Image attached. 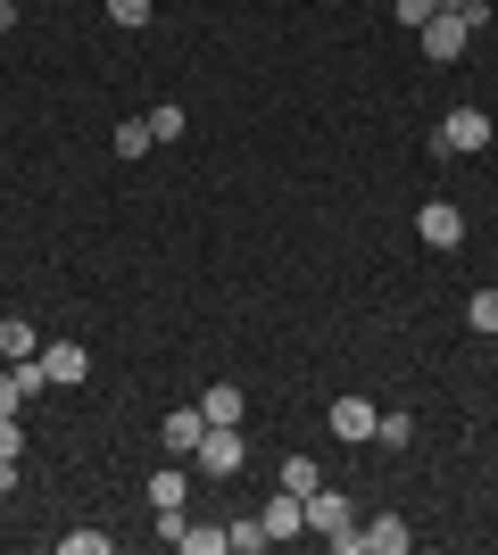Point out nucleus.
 Listing matches in <instances>:
<instances>
[{"label": "nucleus", "instance_id": "a878e982", "mask_svg": "<svg viewBox=\"0 0 498 555\" xmlns=\"http://www.w3.org/2000/svg\"><path fill=\"white\" fill-rule=\"evenodd\" d=\"M0 506H9V489H0Z\"/></svg>", "mask_w": 498, "mask_h": 555}, {"label": "nucleus", "instance_id": "6e6552de", "mask_svg": "<svg viewBox=\"0 0 498 555\" xmlns=\"http://www.w3.org/2000/svg\"><path fill=\"white\" fill-rule=\"evenodd\" d=\"M382 406L374 398H332V440H374Z\"/></svg>", "mask_w": 498, "mask_h": 555}, {"label": "nucleus", "instance_id": "6ab92c4d", "mask_svg": "<svg viewBox=\"0 0 498 555\" xmlns=\"http://www.w3.org/2000/svg\"><path fill=\"white\" fill-rule=\"evenodd\" d=\"M391 9H399V25H416V34H424V25L440 17V0H391Z\"/></svg>", "mask_w": 498, "mask_h": 555}, {"label": "nucleus", "instance_id": "9d476101", "mask_svg": "<svg viewBox=\"0 0 498 555\" xmlns=\"http://www.w3.org/2000/svg\"><path fill=\"white\" fill-rule=\"evenodd\" d=\"M42 365H50V382H59V390H75V382L92 373V348H84V340H50Z\"/></svg>", "mask_w": 498, "mask_h": 555}, {"label": "nucleus", "instance_id": "393cba45", "mask_svg": "<svg viewBox=\"0 0 498 555\" xmlns=\"http://www.w3.org/2000/svg\"><path fill=\"white\" fill-rule=\"evenodd\" d=\"M9 25H17V0H0V34H9Z\"/></svg>", "mask_w": 498, "mask_h": 555}, {"label": "nucleus", "instance_id": "423d86ee", "mask_svg": "<svg viewBox=\"0 0 498 555\" xmlns=\"http://www.w3.org/2000/svg\"><path fill=\"white\" fill-rule=\"evenodd\" d=\"M258 522H266V539H299L308 531V498H291V489H274L258 506Z\"/></svg>", "mask_w": 498, "mask_h": 555}, {"label": "nucleus", "instance_id": "1a4fd4ad", "mask_svg": "<svg viewBox=\"0 0 498 555\" xmlns=\"http://www.w3.org/2000/svg\"><path fill=\"white\" fill-rule=\"evenodd\" d=\"M158 440H166V456H200V440H208V415H200V406H175Z\"/></svg>", "mask_w": 498, "mask_h": 555}, {"label": "nucleus", "instance_id": "f8f14e48", "mask_svg": "<svg viewBox=\"0 0 498 555\" xmlns=\"http://www.w3.org/2000/svg\"><path fill=\"white\" fill-rule=\"evenodd\" d=\"M34 348H42V332L25 324V315H9V324H0V357H9V365H17V357H34Z\"/></svg>", "mask_w": 498, "mask_h": 555}, {"label": "nucleus", "instance_id": "2eb2a0df", "mask_svg": "<svg viewBox=\"0 0 498 555\" xmlns=\"http://www.w3.org/2000/svg\"><path fill=\"white\" fill-rule=\"evenodd\" d=\"M150 141H158V133H150V116H125V125H117V158H142Z\"/></svg>", "mask_w": 498, "mask_h": 555}, {"label": "nucleus", "instance_id": "aec40b11", "mask_svg": "<svg viewBox=\"0 0 498 555\" xmlns=\"http://www.w3.org/2000/svg\"><path fill=\"white\" fill-rule=\"evenodd\" d=\"M150 9H158V0H108V17H117L125 34H133V25H150Z\"/></svg>", "mask_w": 498, "mask_h": 555}, {"label": "nucleus", "instance_id": "412c9836", "mask_svg": "<svg viewBox=\"0 0 498 555\" xmlns=\"http://www.w3.org/2000/svg\"><path fill=\"white\" fill-rule=\"evenodd\" d=\"M150 133H158V141H183V108H175V100H166V108H150Z\"/></svg>", "mask_w": 498, "mask_h": 555}, {"label": "nucleus", "instance_id": "0eeeda50", "mask_svg": "<svg viewBox=\"0 0 498 555\" xmlns=\"http://www.w3.org/2000/svg\"><path fill=\"white\" fill-rule=\"evenodd\" d=\"M349 522H357V514H349V498H341V489H308V531H316V539H341Z\"/></svg>", "mask_w": 498, "mask_h": 555}, {"label": "nucleus", "instance_id": "f257e3e1", "mask_svg": "<svg viewBox=\"0 0 498 555\" xmlns=\"http://www.w3.org/2000/svg\"><path fill=\"white\" fill-rule=\"evenodd\" d=\"M332 547H341V555H407V547H416V531H407L399 514H382V522H366V531L349 522V531L332 539Z\"/></svg>", "mask_w": 498, "mask_h": 555}, {"label": "nucleus", "instance_id": "39448f33", "mask_svg": "<svg viewBox=\"0 0 498 555\" xmlns=\"http://www.w3.org/2000/svg\"><path fill=\"white\" fill-rule=\"evenodd\" d=\"M200 473H216V481H225V473H241V423H208V440H200Z\"/></svg>", "mask_w": 498, "mask_h": 555}, {"label": "nucleus", "instance_id": "5701e85b", "mask_svg": "<svg viewBox=\"0 0 498 555\" xmlns=\"http://www.w3.org/2000/svg\"><path fill=\"white\" fill-rule=\"evenodd\" d=\"M25 456V431H17V415H0V464H17Z\"/></svg>", "mask_w": 498, "mask_h": 555}, {"label": "nucleus", "instance_id": "f03ea898", "mask_svg": "<svg viewBox=\"0 0 498 555\" xmlns=\"http://www.w3.org/2000/svg\"><path fill=\"white\" fill-rule=\"evenodd\" d=\"M432 150H440V158H474V150H490V116H482V108H449V116H440V133H432Z\"/></svg>", "mask_w": 498, "mask_h": 555}, {"label": "nucleus", "instance_id": "f3484780", "mask_svg": "<svg viewBox=\"0 0 498 555\" xmlns=\"http://www.w3.org/2000/svg\"><path fill=\"white\" fill-rule=\"evenodd\" d=\"M283 489H291V498H308V489H316V456H283Z\"/></svg>", "mask_w": 498, "mask_h": 555}, {"label": "nucleus", "instance_id": "4468645a", "mask_svg": "<svg viewBox=\"0 0 498 555\" xmlns=\"http://www.w3.org/2000/svg\"><path fill=\"white\" fill-rule=\"evenodd\" d=\"M225 547H233V555H258V547H274V539H266V522L250 514V522H225Z\"/></svg>", "mask_w": 498, "mask_h": 555}, {"label": "nucleus", "instance_id": "7ed1b4c3", "mask_svg": "<svg viewBox=\"0 0 498 555\" xmlns=\"http://www.w3.org/2000/svg\"><path fill=\"white\" fill-rule=\"evenodd\" d=\"M416 42H424V59H440V67H457V50L474 42V25L457 17V9H440V17H432L424 34H416Z\"/></svg>", "mask_w": 498, "mask_h": 555}, {"label": "nucleus", "instance_id": "a211bd4d", "mask_svg": "<svg viewBox=\"0 0 498 555\" xmlns=\"http://www.w3.org/2000/svg\"><path fill=\"white\" fill-rule=\"evenodd\" d=\"M465 324H474V332H498V291H474V299H465Z\"/></svg>", "mask_w": 498, "mask_h": 555}, {"label": "nucleus", "instance_id": "9b49d317", "mask_svg": "<svg viewBox=\"0 0 498 555\" xmlns=\"http://www.w3.org/2000/svg\"><path fill=\"white\" fill-rule=\"evenodd\" d=\"M200 415H208V423H241V415H250L241 382H208V390H200Z\"/></svg>", "mask_w": 498, "mask_h": 555}, {"label": "nucleus", "instance_id": "b1692460", "mask_svg": "<svg viewBox=\"0 0 498 555\" xmlns=\"http://www.w3.org/2000/svg\"><path fill=\"white\" fill-rule=\"evenodd\" d=\"M25 406V390H17V373H0V415H17Z\"/></svg>", "mask_w": 498, "mask_h": 555}, {"label": "nucleus", "instance_id": "4be33fe9", "mask_svg": "<svg viewBox=\"0 0 498 555\" xmlns=\"http://www.w3.org/2000/svg\"><path fill=\"white\" fill-rule=\"evenodd\" d=\"M59 547H67V555H108V531H67Z\"/></svg>", "mask_w": 498, "mask_h": 555}, {"label": "nucleus", "instance_id": "dca6fc26", "mask_svg": "<svg viewBox=\"0 0 498 555\" xmlns=\"http://www.w3.org/2000/svg\"><path fill=\"white\" fill-rule=\"evenodd\" d=\"M374 440H382V448H407V440H416V415H399V406H391V415L374 423Z\"/></svg>", "mask_w": 498, "mask_h": 555}, {"label": "nucleus", "instance_id": "20e7f679", "mask_svg": "<svg viewBox=\"0 0 498 555\" xmlns=\"http://www.w3.org/2000/svg\"><path fill=\"white\" fill-rule=\"evenodd\" d=\"M416 232H424L432 249H457V241H465V208H457V199H424V208H416Z\"/></svg>", "mask_w": 498, "mask_h": 555}, {"label": "nucleus", "instance_id": "ddd939ff", "mask_svg": "<svg viewBox=\"0 0 498 555\" xmlns=\"http://www.w3.org/2000/svg\"><path fill=\"white\" fill-rule=\"evenodd\" d=\"M150 506H183V464H158V473H150Z\"/></svg>", "mask_w": 498, "mask_h": 555}]
</instances>
